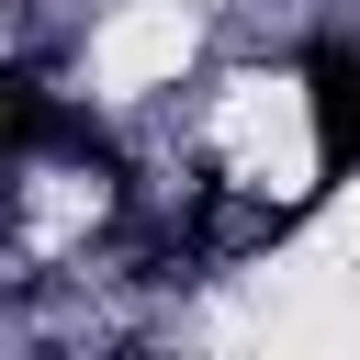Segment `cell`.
<instances>
[{"label":"cell","instance_id":"cell-1","mask_svg":"<svg viewBox=\"0 0 360 360\" xmlns=\"http://www.w3.org/2000/svg\"><path fill=\"white\" fill-rule=\"evenodd\" d=\"M304 135L326 180H360V45H315L304 56Z\"/></svg>","mask_w":360,"mask_h":360}]
</instances>
